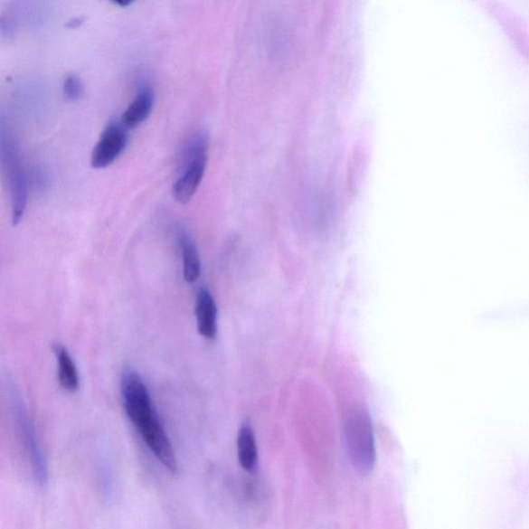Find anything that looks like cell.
Segmentation results:
<instances>
[{"label":"cell","instance_id":"8992f818","mask_svg":"<svg viewBox=\"0 0 529 529\" xmlns=\"http://www.w3.org/2000/svg\"><path fill=\"white\" fill-rule=\"evenodd\" d=\"M14 409H16V414L14 415L17 417L22 439L24 441V445L29 453V458H31L35 482L39 485V487H45L48 481L46 461L43 459L41 452L32 420L27 416L24 404L21 401H16L14 402Z\"/></svg>","mask_w":529,"mask_h":529},{"label":"cell","instance_id":"5b68a950","mask_svg":"<svg viewBox=\"0 0 529 529\" xmlns=\"http://www.w3.org/2000/svg\"><path fill=\"white\" fill-rule=\"evenodd\" d=\"M128 143L126 128L120 123H110L92 151L91 165L94 169H105L118 159Z\"/></svg>","mask_w":529,"mask_h":529},{"label":"cell","instance_id":"8fae6325","mask_svg":"<svg viewBox=\"0 0 529 529\" xmlns=\"http://www.w3.org/2000/svg\"><path fill=\"white\" fill-rule=\"evenodd\" d=\"M238 459L241 467L251 472L257 467L258 451L255 434L248 425H243L237 439Z\"/></svg>","mask_w":529,"mask_h":529},{"label":"cell","instance_id":"7c38bea8","mask_svg":"<svg viewBox=\"0 0 529 529\" xmlns=\"http://www.w3.org/2000/svg\"><path fill=\"white\" fill-rule=\"evenodd\" d=\"M63 92L65 98H68L71 100H78L81 99L84 93V86L81 79L75 75H70L65 79Z\"/></svg>","mask_w":529,"mask_h":529},{"label":"cell","instance_id":"30bf717a","mask_svg":"<svg viewBox=\"0 0 529 529\" xmlns=\"http://www.w3.org/2000/svg\"><path fill=\"white\" fill-rule=\"evenodd\" d=\"M54 352L58 364V381H60L61 386L64 390L69 391V392H75L80 386L79 373L75 362L72 361L68 350H65L64 346L55 345Z\"/></svg>","mask_w":529,"mask_h":529},{"label":"cell","instance_id":"9c48e42d","mask_svg":"<svg viewBox=\"0 0 529 529\" xmlns=\"http://www.w3.org/2000/svg\"><path fill=\"white\" fill-rule=\"evenodd\" d=\"M179 243L183 252L184 278L188 284H194L201 275V260L197 246L187 231H179Z\"/></svg>","mask_w":529,"mask_h":529},{"label":"cell","instance_id":"277c9868","mask_svg":"<svg viewBox=\"0 0 529 529\" xmlns=\"http://www.w3.org/2000/svg\"><path fill=\"white\" fill-rule=\"evenodd\" d=\"M346 439L354 466L360 473L371 472L375 459L374 441L371 420L365 411H354L347 420Z\"/></svg>","mask_w":529,"mask_h":529},{"label":"cell","instance_id":"7a4b0ae2","mask_svg":"<svg viewBox=\"0 0 529 529\" xmlns=\"http://www.w3.org/2000/svg\"><path fill=\"white\" fill-rule=\"evenodd\" d=\"M208 159V137L198 134L186 144L183 156V171L173 185V195L180 204H187L201 185Z\"/></svg>","mask_w":529,"mask_h":529},{"label":"cell","instance_id":"6da1fadb","mask_svg":"<svg viewBox=\"0 0 529 529\" xmlns=\"http://www.w3.org/2000/svg\"><path fill=\"white\" fill-rule=\"evenodd\" d=\"M121 394L127 415L143 440L171 473L178 472V462L168 436L152 407L148 390L139 374L126 371L121 378Z\"/></svg>","mask_w":529,"mask_h":529},{"label":"cell","instance_id":"52a82bcc","mask_svg":"<svg viewBox=\"0 0 529 529\" xmlns=\"http://www.w3.org/2000/svg\"><path fill=\"white\" fill-rule=\"evenodd\" d=\"M195 318L198 331L206 339H214L217 332V308L212 293L201 288L195 299Z\"/></svg>","mask_w":529,"mask_h":529},{"label":"cell","instance_id":"ba28073f","mask_svg":"<svg viewBox=\"0 0 529 529\" xmlns=\"http://www.w3.org/2000/svg\"><path fill=\"white\" fill-rule=\"evenodd\" d=\"M154 92L148 89L142 90L123 113L121 125L128 129L135 128L141 125L142 122L148 118L152 108H154Z\"/></svg>","mask_w":529,"mask_h":529},{"label":"cell","instance_id":"3957f363","mask_svg":"<svg viewBox=\"0 0 529 529\" xmlns=\"http://www.w3.org/2000/svg\"><path fill=\"white\" fill-rule=\"evenodd\" d=\"M2 158L7 180H9L13 223L14 226L24 217L28 199L27 178L16 143L12 137H2Z\"/></svg>","mask_w":529,"mask_h":529},{"label":"cell","instance_id":"4fadbf2b","mask_svg":"<svg viewBox=\"0 0 529 529\" xmlns=\"http://www.w3.org/2000/svg\"><path fill=\"white\" fill-rule=\"evenodd\" d=\"M113 2L120 6L126 7L132 5L135 0H113Z\"/></svg>","mask_w":529,"mask_h":529}]
</instances>
